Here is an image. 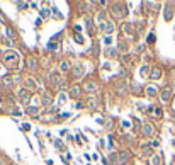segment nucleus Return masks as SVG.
Masks as SVG:
<instances>
[{"label":"nucleus","mask_w":175,"mask_h":165,"mask_svg":"<svg viewBox=\"0 0 175 165\" xmlns=\"http://www.w3.org/2000/svg\"><path fill=\"white\" fill-rule=\"evenodd\" d=\"M3 63H5L9 68L17 66V63H19V56H17V53H15V51H7V53L3 55Z\"/></svg>","instance_id":"1"},{"label":"nucleus","mask_w":175,"mask_h":165,"mask_svg":"<svg viewBox=\"0 0 175 165\" xmlns=\"http://www.w3.org/2000/svg\"><path fill=\"white\" fill-rule=\"evenodd\" d=\"M83 73H85L83 63H77V65L73 66V75H75V77H83Z\"/></svg>","instance_id":"2"},{"label":"nucleus","mask_w":175,"mask_h":165,"mask_svg":"<svg viewBox=\"0 0 175 165\" xmlns=\"http://www.w3.org/2000/svg\"><path fill=\"white\" fill-rule=\"evenodd\" d=\"M19 99L24 101V102H29V99H31V92H29L27 89H20V90H19Z\"/></svg>","instance_id":"3"},{"label":"nucleus","mask_w":175,"mask_h":165,"mask_svg":"<svg viewBox=\"0 0 175 165\" xmlns=\"http://www.w3.org/2000/svg\"><path fill=\"white\" fill-rule=\"evenodd\" d=\"M83 89H85L87 92H90V94H94V92H97V83H95V82H85V85H83Z\"/></svg>","instance_id":"4"},{"label":"nucleus","mask_w":175,"mask_h":165,"mask_svg":"<svg viewBox=\"0 0 175 165\" xmlns=\"http://www.w3.org/2000/svg\"><path fill=\"white\" fill-rule=\"evenodd\" d=\"M51 83L53 85H61V75L58 72H53L51 73Z\"/></svg>","instance_id":"5"},{"label":"nucleus","mask_w":175,"mask_h":165,"mask_svg":"<svg viewBox=\"0 0 175 165\" xmlns=\"http://www.w3.org/2000/svg\"><path fill=\"white\" fill-rule=\"evenodd\" d=\"M129 162V153L123 152V153H117V164H128Z\"/></svg>","instance_id":"6"},{"label":"nucleus","mask_w":175,"mask_h":165,"mask_svg":"<svg viewBox=\"0 0 175 165\" xmlns=\"http://www.w3.org/2000/svg\"><path fill=\"white\" fill-rule=\"evenodd\" d=\"M102 29H104V31H106L107 34H111V32L114 31V24H112L111 20H107L106 24H102Z\"/></svg>","instance_id":"7"},{"label":"nucleus","mask_w":175,"mask_h":165,"mask_svg":"<svg viewBox=\"0 0 175 165\" xmlns=\"http://www.w3.org/2000/svg\"><path fill=\"white\" fill-rule=\"evenodd\" d=\"M143 133H145L146 136H151V135L155 133V130H153L151 124H145V126H143Z\"/></svg>","instance_id":"8"},{"label":"nucleus","mask_w":175,"mask_h":165,"mask_svg":"<svg viewBox=\"0 0 175 165\" xmlns=\"http://www.w3.org/2000/svg\"><path fill=\"white\" fill-rule=\"evenodd\" d=\"M150 77L157 80V78H160V77H162V72H160L158 68H151V73H150Z\"/></svg>","instance_id":"9"},{"label":"nucleus","mask_w":175,"mask_h":165,"mask_svg":"<svg viewBox=\"0 0 175 165\" xmlns=\"http://www.w3.org/2000/svg\"><path fill=\"white\" fill-rule=\"evenodd\" d=\"M26 85L29 87V90H34V89H36V82H34L32 78H26Z\"/></svg>","instance_id":"10"},{"label":"nucleus","mask_w":175,"mask_h":165,"mask_svg":"<svg viewBox=\"0 0 175 165\" xmlns=\"http://www.w3.org/2000/svg\"><path fill=\"white\" fill-rule=\"evenodd\" d=\"M70 97H80V87H73L71 89V92H70Z\"/></svg>","instance_id":"11"},{"label":"nucleus","mask_w":175,"mask_h":165,"mask_svg":"<svg viewBox=\"0 0 175 165\" xmlns=\"http://www.w3.org/2000/svg\"><path fill=\"white\" fill-rule=\"evenodd\" d=\"M170 95H172V90H170V89H165V90L162 92V99H163V101H168Z\"/></svg>","instance_id":"12"},{"label":"nucleus","mask_w":175,"mask_h":165,"mask_svg":"<svg viewBox=\"0 0 175 165\" xmlns=\"http://www.w3.org/2000/svg\"><path fill=\"white\" fill-rule=\"evenodd\" d=\"M146 95H148V97H155V95H157V89L148 87V89H146Z\"/></svg>","instance_id":"13"},{"label":"nucleus","mask_w":175,"mask_h":165,"mask_svg":"<svg viewBox=\"0 0 175 165\" xmlns=\"http://www.w3.org/2000/svg\"><path fill=\"white\" fill-rule=\"evenodd\" d=\"M60 68H61L63 72H66V70H70V63H68V61H61V65H60Z\"/></svg>","instance_id":"14"},{"label":"nucleus","mask_w":175,"mask_h":165,"mask_svg":"<svg viewBox=\"0 0 175 165\" xmlns=\"http://www.w3.org/2000/svg\"><path fill=\"white\" fill-rule=\"evenodd\" d=\"M43 104H44V106H48V104H51V97H49L48 94H44V95H43Z\"/></svg>","instance_id":"15"},{"label":"nucleus","mask_w":175,"mask_h":165,"mask_svg":"<svg viewBox=\"0 0 175 165\" xmlns=\"http://www.w3.org/2000/svg\"><path fill=\"white\" fill-rule=\"evenodd\" d=\"M151 164H153V165H160V164H162L160 157H158V155H155V157H153V160H151Z\"/></svg>","instance_id":"16"},{"label":"nucleus","mask_w":175,"mask_h":165,"mask_svg":"<svg viewBox=\"0 0 175 165\" xmlns=\"http://www.w3.org/2000/svg\"><path fill=\"white\" fill-rule=\"evenodd\" d=\"M39 14H41V17H48V15H49V10H48V9H41Z\"/></svg>","instance_id":"17"},{"label":"nucleus","mask_w":175,"mask_h":165,"mask_svg":"<svg viewBox=\"0 0 175 165\" xmlns=\"http://www.w3.org/2000/svg\"><path fill=\"white\" fill-rule=\"evenodd\" d=\"M148 72H151V70H150V66H143V68H141V75H143V77H146V75H148Z\"/></svg>","instance_id":"18"},{"label":"nucleus","mask_w":175,"mask_h":165,"mask_svg":"<svg viewBox=\"0 0 175 165\" xmlns=\"http://www.w3.org/2000/svg\"><path fill=\"white\" fill-rule=\"evenodd\" d=\"M48 48H49V49H51V51H56V49H58V44H54V43H53V41H51V43H49V44H48Z\"/></svg>","instance_id":"19"},{"label":"nucleus","mask_w":175,"mask_h":165,"mask_svg":"<svg viewBox=\"0 0 175 165\" xmlns=\"http://www.w3.org/2000/svg\"><path fill=\"white\" fill-rule=\"evenodd\" d=\"M54 143H56V147H58L60 150H65V145H63V141H61V140H56Z\"/></svg>","instance_id":"20"},{"label":"nucleus","mask_w":175,"mask_h":165,"mask_svg":"<svg viewBox=\"0 0 175 165\" xmlns=\"http://www.w3.org/2000/svg\"><path fill=\"white\" fill-rule=\"evenodd\" d=\"M106 55H107V56H109V58H114V56H116V51H114V49H112V48H111V49H109V51H107V53H106Z\"/></svg>","instance_id":"21"},{"label":"nucleus","mask_w":175,"mask_h":165,"mask_svg":"<svg viewBox=\"0 0 175 165\" xmlns=\"http://www.w3.org/2000/svg\"><path fill=\"white\" fill-rule=\"evenodd\" d=\"M65 101H66V95H65V94H60V97H58V102H60V104H63Z\"/></svg>","instance_id":"22"},{"label":"nucleus","mask_w":175,"mask_h":165,"mask_svg":"<svg viewBox=\"0 0 175 165\" xmlns=\"http://www.w3.org/2000/svg\"><path fill=\"white\" fill-rule=\"evenodd\" d=\"M111 164H112V165L117 164V155H116V153H112V155H111Z\"/></svg>","instance_id":"23"},{"label":"nucleus","mask_w":175,"mask_h":165,"mask_svg":"<svg viewBox=\"0 0 175 165\" xmlns=\"http://www.w3.org/2000/svg\"><path fill=\"white\" fill-rule=\"evenodd\" d=\"M27 112H31V114H37V107H27Z\"/></svg>","instance_id":"24"},{"label":"nucleus","mask_w":175,"mask_h":165,"mask_svg":"<svg viewBox=\"0 0 175 165\" xmlns=\"http://www.w3.org/2000/svg\"><path fill=\"white\" fill-rule=\"evenodd\" d=\"M29 3H26V2H17V7L19 9H24V7H27Z\"/></svg>","instance_id":"25"},{"label":"nucleus","mask_w":175,"mask_h":165,"mask_svg":"<svg viewBox=\"0 0 175 165\" xmlns=\"http://www.w3.org/2000/svg\"><path fill=\"white\" fill-rule=\"evenodd\" d=\"M75 41H77L78 44H83V37H80V36H75Z\"/></svg>","instance_id":"26"},{"label":"nucleus","mask_w":175,"mask_h":165,"mask_svg":"<svg viewBox=\"0 0 175 165\" xmlns=\"http://www.w3.org/2000/svg\"><path fill=\"white\" fill-rule=\"evenodd\" d=\"M104 41H106V44H111V43H112V37H111V36H106Z\"/></svg>","instance_id":"27"},{"label":"nucleus","mask_w":175,"mask_h":165,"mask_svg":"<svg viewBox=\"0 0 175 165\" xmlns=\"http://www.w3.org/2000/svg\"><path fill=\"white\" fill-rule=\"evenodd\" d=\"M148 41H150V43H153V41H155V34H150V37H148Z\"/></svg>","instance_id":"28"},{"label":"nucleus","mask_w":175,"mask_h":165,"mask_svg":"<svg viewBox=\"0 0 175 165\" xmlns=\"http://www.w3.org/2000/svg\"><path fill=\"white\" fill-rule=\"evenodd\" d=\"M0 165H3V162H2V160H0Z\"/></svg>","instance_id":"29"}]
</instances>
